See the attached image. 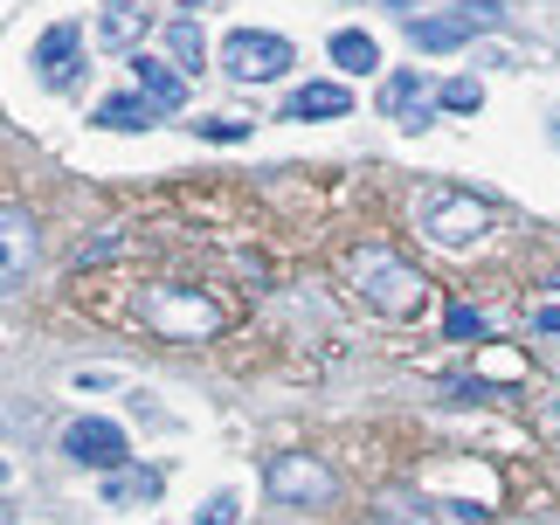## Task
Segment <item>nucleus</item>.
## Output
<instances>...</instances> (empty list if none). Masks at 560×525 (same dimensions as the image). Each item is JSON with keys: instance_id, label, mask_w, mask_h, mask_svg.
<instances>
[{"instance_id": "1", "label": "nucleus", "mask_w": 560, "mask_h": 525, "mask_svg": "<svg viewBox=\"0 0 560 525\" xmlns=\"http://www.w3.org/2000/svg\"><path fill=\"white\" fill-rule=\"evenodd\" d=\"M347 277H353V291L368 298L374 312H387V318L422 312V298H429V277H422V270H408V262H401L395 249H381V243L353 249V256H347Z\"/></svg>"}, {"instance_id": "2", "label": "nucleus", "mask_w": 560, "mask_h": 525, "mask_svg": "<svg viewBox=\"0 0 560 525\" xmlns=\"http://www.w3.org/2000/svg\"><path fill=\"white\" fill-rule=\"evenodd\" d=\"M139 318L153 325L160 339H214L229 325V312L201 291H187V283H153V291L139 298Z\"/></svg>"}, {"instance_id": "3", "label": "nucleus", "mask_w": 560, "mask_h": 525, "mask_svg": "<svg viewBox=\"0 0 560 525\" xmlns=\"http://www.w3.org/2000/svg\"><path fill=\"white\" fill-rule=\"evenodd\" d=\"M264 485L277 505H332V491H339V477L318 464L312 450H284V456H270V470H264Z\"/></svg>"}, {"instance_id": "4", "label": "nucleus", "mask_w": 560, "mask_h": 525, "mask_svg": "<svg viewBox=\"0 0 560 525\" xmlns=\"http://www.w3.org/2000/svg\"><path fill=\"white\" fill-rule=\"evenodd\" d=\"M222 62H229L235 83H270V77L291 70V42H284V35H256V28H243V35H229Z\"/></svg>"}, {"instance_id": "5", "label": "nucleus", "mask_w": 560, "mask_h": 525, "mask_svg": "<svg viewBox=\"0 0 560 525\" xmlns=\"http://www.w3.org/2000/svg\"><path fill=\"white\" fill-rule=\"evenodd\" d=\"M422 229L436 235L443 249H464V243H478V235L491 229V208L478 201V194H436L422 214Z\"/></svg>"}, {"instance_id": "6", "label": "nucleus", "mask_w": 560, "mask_h": 525, "mask_svg": "<svg viewBox=\"0 0 560 525\" xmlns=\"http://www.w3.org/2000/svg\"><path fill=\"white\" fill-rule=\"evenodd\" d=\"M62 450H70L77 464H91V470H125V429L118 422H70Z\"/></svg>"}, {"instance_id": "7", "label": "nucleus", "mask_w": 560, "mask_h": 525, "mask_svg": "<svg viewBox=\"0 0 560 525\" xmlns=\"http://www.w3.org/2000/svg\"><path fill=\"white\" fill-rule=\"evenodd\" d=\"M381 112L395 118V125H422L429 118V83H422V70H395V77H387Z\"/></svg>"}, {"instance_id": "8", "label": "nucleus", "mask_w": 560, "mask_h": 525, "mask_svg": "<svg viewBox=\"0 0 560 525\" xmlns=\"http://www.w3.org/2000/svg\"><path fill=\"white\" fill-rule=\"evenodd\" d=\"M77 42H83L77 21H56V28L35 42V70L49 77V83H62V77H70V62H77Z\"/></svg>"}, {"instance_id": "9", "label": "nucleus", "mask_w": 560, "mask_h": 525, "mask_svg": "<svg viewBox=\"0 0 560 525\" xmlns=\"http://www.w3.org/2000/svg\"><path fill=\"white\" fill-rule=\"evenodd\" d=\"M160 112H166V104L145 97V91H139V97H104V104H97V125H112V131H145Z\"/></svg>"}, {"instance_id": "10", "label": "nucleus", "mask_w": 560, "mask_h": 525, "mask_svg": "<svg viewBox=\"0 0 560 525\" xmlns=\"http://www.w3.org/2000/svg\"><path fill=\"white\" fill-rule=\"evenodd\" d=\"M470 28H478V21H470V14H422L416 21V49H464V42H470Z\"/></svg>"}, {"instance_id": "11", "label": "nucleus", "mask_w": 560, "mask_h": 525, "mask_svg": "<svg viewBox=\"0 0 560 525\" xmlns=\"http://www.w3.org/2000/svg\"><path fill=\"white\" fill-rule=\"evenodd\" d=\"M132 70H139V91H145V97H160L166 112H174V104H187V83L174 77V62H160V56H145V49H139V56H132Z\"/></svg>"}, {"instance_id": "12", "label": "nucleus", "mask_w": 560, "mask_h": 525, "mask_svg": "<svg viewBox=\"0 0 560 525\" xmlns=\"http://www.w3.org/2000/svg\"><path fill=\"white\" fill-rule=\"evenodd\" d=\"M347 112H353V97L339 91V83H305V91L291 97L284 118H347Z\"/></svg>"}, {"instance_id": "13", "label": "nucleus", "mask_w": 560, "mask_h": 525, "mask_svg": "<svg viewBox=\"0 0 560 525\" xmlns=\"http://www.w3.org/2000/svg\"><path fill=\"white\" fill-rule=\"evenodd\" d=\"M0 235H8V270L0 277H8V291H21V277H28V214L8 208L0 214Z\"/></svg>"}, {"instance_id": "14", "label": "nucleus", "mask_w": 560, "mask_h": 525, "mask_svg": "<svg viewBox=\"0 0 560 525\" xmlns=\"http://www.w3.org/2000/svg\"><path fill=\"white\" fill-rule=\"evenodd\" d=\"M332 62H339V70H353V77H368L374 62H381V42L360 35V28H339L332 35Z\"/></svg>"}, {"instance_id": "15", "label": "nucleus", "mask_w": 560, "mask_h": 525, "mask_svg": "<svg viewBox=\"0 0 560 525\" xmlns=\"http://www.w3.org/2000/svg\"><path fill=\"white\" fill-rule=\"evenodd\" d=\"M145 498H160V470H112L104 485V505H145Z\"/></svg>"}, {"instance_id": "16", "label": "nucleus", "mask_w": 560, "mask_h": 525, "mask_svg": "<svg viewBox=\"0 0 560 525\" xmlns=\"http://www.w3.org/2000/svg\"><path fill=\"white\" fill-rule=\"evenodd\" d=\"M139 35H145V8H104V21H97L104 49H132Z\"/></svg>"}, {"instance_id": "17", "label": "nucleus", "mask_w": 560, "mask_h": 525, "mask_svg": "<svg viewBox=\"0 0 560 525\" xmlns=\"http://www.w3.org/2000/svg\"><path fill=\"white\" fill-rule=\"evenodd\" d=\"M166 49L180 56V70H201V56H208V42H201V21H174V28H166Z\"/></svg>"}, {"instance_id": "18", "label": "nucleus", "mask_w": 560, "mask_h": 525, "mask_svg": "<svg viewBox=\"0 0 560 525\" xmlns=\"http://www.w3.org/2000/svg\"><path fill=\"white\" fill-rule=\"evenodd\" d=\"M443 104H450V112H478V104H485L478 77H450V83H443Z\"/></svg>"}, {"instance_id": "19", "label": "nucleus", "mask_w": 560, "mask_h": 525, "mask_svg": "<svg viewBox=\"0 0 560 525\" xmlns=\"http://www.w3.org/2000/svg\"><path fill=\"white\" fill-rule=\"evenodd\" d=\"M450 339H491L485 312H470V304H457V312H450Z\"/></svg>"}, {"instance_id": "20", "label": "nucleus", "mask_w": 560, "mask_h": 525, "mask_svg": "<svg viewBox=\"0 0 560 525\" xmlns=\"http://www.w3.org/2000/svg\"><path fill=\"white\" fill-rule=\"evenodd\" d=\"M201 131H208V139H222V145H229V139H249V125H243V118H208Z\"/></svg>"}, {"instance_id": "21", "label": "nucleus", "mask_w": 560, "mask_h": 525, "mask_svg": "<svg viewBox=\"0 0 560 525\" xmlns=\"http://www.w3.org/2000/svg\"><path fill=\"white\" fill-rule=\"evenodd\" d=\"M374 525H429V512H408V505H387Z\"/></svg>"}, {"instance_id": "22", "label": "nucleus", "mask_w": 560, "mask_h": 525, "mask_svg": "<svg viewBox=\"0 0 560 525\" xmlns=\"http://www.w3.org/2000/svg\"><path fill=\"white\" fill-rule=\"evenodd\" d=\"M201 525H235V498H214V505L201 512Z\"/></svg>"}, {"instance_id": "23", "label": "nucleus", "mask_w": 560, "mask_h": 525, "mask_svg": "<svg viewBox=\"0 0 560 525\" xmlns=\"http://www.w3.org/2000/svg\"><path fill=\"white\" fill-rule=\"evenodd\" d=\"M464 14H470V21H499L505 0H464Z\"/></svg>"}, {"instance_id": "24", "label": "nucleus", "mask_w": 560, "mask_h": 525, "mask_svg": "<svg viewBox=\"0 0 560 525\" xmlns=\"http://www.w3.org/2000/svg\"><path fill=\"white\" fill-rule=\"evenodd\" d=\"M533 325H540V332H560V304H547V312H533Z\"/></svg>"}, {"instance_id": "25", "label": "nucleus", "mask_w": 560, "mask_h": 525, "mask_svg": "<svg viewBox=\"0 0 560 525\" xmlns=\"http://www.w3.org/2000/svg\"><path fill=\"white\" fill-rule=\"evenodd\" d=\"M387 8H395V14H408V8H422V0H387Z\"/></svg>"}, {"instance_id": "26", "label": "nucleus", "mask_w": 560, "mask_h": 525, "mask_svg": "<svg viewBox=\"0 0 560 525\" xmlns=\"http://www.w3.org/2000/svg\"><path fill=\"white\" fill-rule=\"evenodd\" d=\"M180 8H208V0H180Z\"/></svg>"}, {"instance_id": "27", "label": "nucleus", "mask_w": 560, "mask_h": 525, "mask_svg": "<svg viewBox=\"0 0 560 525\" xmlns=\"http://www.w3.org/2000/svg\"><path fill=\"white\" fill-rule=\"evenodd\" d=\"M553 283H560V277H553Z\"/></svg>"}]
</instances>
